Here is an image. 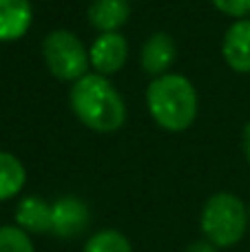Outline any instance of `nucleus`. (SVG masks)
Wrapping results in <instances>:
<instances>
[{
	"label": "nucleus",
	"mask_w": 250,
	"mask_h": 252,
	"mask_svg": "<svg viewBox=\"0 0 250 252\" xmlns=\"http://www.w3.org/2000/svg\"><path fill=\"white\" fill-rule=\"evenodd\" d=\"M69 104L75 118L95 133H113L126 122V104L106 75L87 73L75 80Z\"/></svg>",
	"instance_id": "obj_1"
},
{
	"label": "nucleus",
	"mask_w": 250,
	"mask_h": 252,
	"mask_svg": "<svg viewBox=\"0 0 250 252\" xmlns=\"http://www.w3.org/2000/svg\"><path fill=\"white\" fill-rule=\"evenodd\" d=\"M146 106L157 126L171 133H180L193 126L199 100L188 78L180 73H164L146 89Z\"/></svg>",
	"instance_id": "obj_2"
},
{
	"label": "nucleus",
	"mask_w": 250,
	"mask_h": 252,
	"mask_svg": "<svg viewBox=\"0 0 250 252\" xmlns=\"http://www.w3.org/2000/svg\"><path fill=\"white\" fill-rule=\"evenodd\" d=\"M248 208L233 192H215L202 208L199 226L215 248H230L244 239L248 228Z\"/></svg>",
	"instance_id": "obj_3"
},
{
	"label": "nucleus",
	"mask_w": 250,
	"mask_h": 252,
	"mask_svg": "<svg viewBox=\"0 0 250 252\" xmlns=\"http://www.w3.org/2000/svg\"><path fill=\"white\" fill-rule=\"evenodd\" d=\"M42 56L47 69L62 82H75L89 73V51L82 40L66 29H53L42 40Z\"/></svg>",
	"instance_id": "obj_4"
},
{
	"label": "nucleus",
	"mask_w": 250,
	"mask_h": 252,
	"mask_svg": "<svg viewBox=\"0 0 250 252\" xmlns=\"http://www.w3.org/2000/svg\"><path fill=\"white\" fill-rule=\"evenodd\" d=\"M89 226V208L80 197L64 195L51 204V232L58 239H75Z\"/></svg>",
	"instance_id": "obj_5"
},
{
	"label": "nucleus",
	"mask_w": 250,
	"mask_h": 252,
	"mask_svg": "<svg viewBox=\"0 0 250 252\" xmlns=\"http://www.w3.org/2000/svg\"><path fill=\"white\" fill-rule=\"evenodd\" d=\"M128 56V42L122 33L111 31V33H100L93 40L91 49H89V60L95 73L100 75H113L124 66Z\"/></svg>",
	"instance_id": "obj_6"
},
{
	"label": "nucleus",
	"mask_w": 250,
	"mask_h": 252,
	"mask_svg": "<svg viewBox=\"0 0 250 252\" xmlns=\"http://www.w3.org/2000/svg\"><path fill=\"white\" fill-rule=\"evenodd\" d=\"M175 60H177V47H175V40L168 33L155 31V33H151L146 38L140 53V62H142V69L149 75L159 78V75L168 73V69L175 64Z\"/></svg>",
	"instance_id": "obj_7"
},
{
	"label": "nucleus",
	"mask_w": 250,
	"mask_h": 252,
	"mask_svg": "<svg viewBox=\"0 0 250 252\" xmlns=\"http://www.w3.org/2000/svg\"><path fill=\"white\" fill-rule=\"evenodd\" d=\"M221 56L233 71L250 73V18H239L226 29Z\"/></svg>",
	"instance_id": "obj_8"
},
{
	"label": "nucleus",
	"mask_w": 250,
	"mask_h": 252,
	"mask_svg": "<svg viewBox=\"0 0 250 252\" xmlns=\"http://www.w3.org/2000/svg\"><path fill=\"white\" fill-rule=\"evenodd\" d=\"M33 22L29 0H0V42L20 40Z\"/></svg>",
	"instance_id": "obj_9"
},
{
	"label": "nucleus",
	"mask_w": 250,
	"mask_h": 252,
	"mask_svg": "<svg viewBox=\"0 0 250 252\" xmlns=\"http://www.w3.org/2000/svg\"><path fill=\"white\" fill-rule=\"evenodd\" d=\"M16 226L27 235H47L51 232V204L42 197H22L16 206Z\"/></svg>",
	"instance_id": "obj_10"
},
{
	"label": "nucleus",
	"mask_w": 250,
	"mask_h": 252,
	"mask_svg": "<svg viewBox=\"0 0 250 252\" xmlns=\"http://www.w3.org/2000/svg\"><path fill=\"white\" fill-rule=\"evenodd\" d=\"M131 16L128 0H91L87 9V18L91 27H95L100 33H111L126 25Z\"/></svg>",
	"instance_id": "obj_11"
},
{
	"label": "nucleus",
	"mask_w": 250,
	"mask_h": 252,
	"mask_svg": "<svg viewBox=\"0 0 250 252\" xmlns=\"http://www.w3.org/2000/svg\"><path fill=\"white\" fill-rule=\"evenodd\" d=\"M27 170L16 155L0 151V201L16 197L25 188Z\"/></svg>",
	"instance_id": "obj_12"
},
{
	"label": "nucleus",
	"mask_w": 250,
	"mask_h": 252,
	"mask_svg": "<svg viewBox=\"0 0 250 252\" xmlns=\"http://www.w3.org/2000/svg\"><path fill=\"white\" fill-rule=\"evenodd\" d=\"M82 252H133L131 241L120 230H100L84 244Z\"/></svg>",
	"instance_id": "obj_13"
},
{
	"label": "nucleus",
	"mask_w": 250,
	"mask_h": 252,
	"mask_svg": "<svg viewBox=\"0 0 250 252\" xmlns=\"http://www.w3.org/2000/svg\"><path fill=\"white\" fill-rule=\"evenodd\" d=\"M0 252H35L31 235L18 226H0Z\"/></svg>",
	"instance_id": "obj_14"
},
{
	"label": "nucleus",
	"mask_w": 250,
	"mask_h": 252,
	"mask_svg": "<svg viewBox=\"0 0 250 252\" xmlns=\"http://www.w3.org/2000/svg\"><path fill=\"white\" fill-rule=\"evenodd\" d=\"M215 4L217 11L226 13V16H233V18H244L250 13V0H211Z\"/></svg>",
	"instance_id": "obj_15"
},
{
	"label": "nucleus",
	"mask_w": 250,
	"mask_h": 252,
	"mask_svg": "<svg viewBox=\"0 0 250 252\" xmlns=\"http://www.w3.org/2000/svg\"><path fill=\"white\" fill-rule=\"evenodd\" d=\"M186 252H217V248L211 244V241H195V244H190Z\"/></svg>",
	"instance_id": "obj_16"
},
{
	"label": "nucleus",
	"mask_w": 250,
	"mask_h": 252,
	"mask_svg": "<svg viewBox=\"0 0 250 252\" xmlns=\"http://www.w3.org/2000/svg\"><path fill=\"white\" fill-rule=\"evenodd\" d=\"M242 144H244V155H246L248 164H250V122L244 126V135H242Z\"/></svg>",
	"instance_id": "obj_17"
},
{
	"label": "nucleus",
	"mask_w": 250,
	"mask_h": 252,
	"mask_svg": "<svg viewBox=\"0 0 250 252\" xmlns=\"http://www.w3.org/2000/svg\"><path fill=\"white\" fill-rule=\"evenodd\" d=\"M248 217H250V206H248Z\"/></svg>",
	"instance_id": "obj_18"
}]
</instances>
